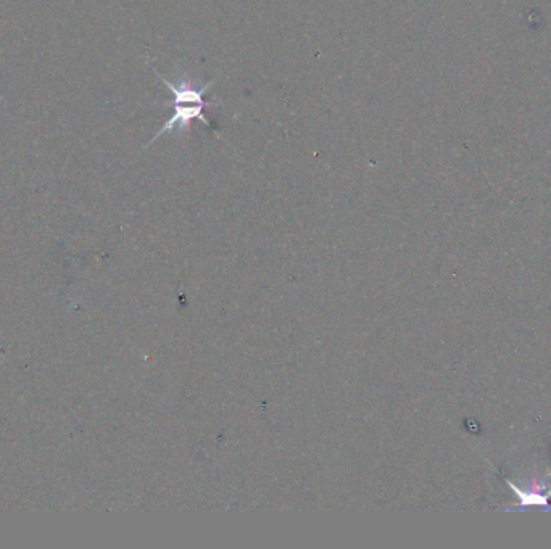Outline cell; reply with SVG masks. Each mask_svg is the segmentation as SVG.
<instances>
[{
  "label": "cell",
  "mask_w": 551,
  "mask_h": 549,
  "mask_svg": "<svg viewBox=\"0 0 551 549\" xmlns=\"http://www.w3.org/2000/svg\"><path fill=\"white\" fill-rule=\"evenodd\" d=\"M205 107L207 105L195 104H178L166 107L173 108V115L170 116V120L163 124L162 129L155 134L150 144H154L158 137L163 136V134H173L176 139H184L191 131V124L194 120L202 121L205 126L212 128V123L207 120V116L203 115V108Z\"/></svg>",
  "instance_id": "1"
}]
</instances>
